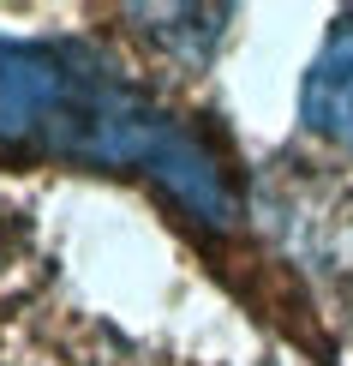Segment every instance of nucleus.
I'll return each instance as SVG.
<instances>
[{
  "label": "nucleus",
  "mask_w": 353,
  "mask_h": 366,
  "mask_svg": "<svg viewBox=\"0 0 353 366\" xmlns=\"http://www.w3.org/2000/svg\"><path fill=\"white\" fill-rule=\"evenodd\" d=\"M0 144L90 169H138L216 234L245 222L240 174L216 139L84 42H0Z\"/></svg>",
  "instance_id": "obj_1"
},
{
  "label": "nucleus",
  "mask_w": 353,
  "mask_h": 366,
  "mask_svg": "<svg viewBox=\"0 0 353 366\" xmlns=\"http://www.w3.org/2000/svg\"><path fill=\"white\" fill-rule=\"evenodd\" d=\"M300 120L342 157H353V12L329 24L324 49H317L312 72L300 84Z\"/></svg>",
  "instance_id": "obj_2"
}]
</instances>
